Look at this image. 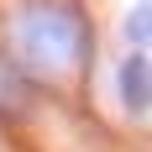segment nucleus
Returning a JSON list of instances; mask_svg holds the SVG:
<instances>
[{
	"label": "nucleus",
	"instance_id": "1",
	"mask_svg": "<svg viewBox=\"0 0 152 152\" xmlns=\"http://www.w3.org/2000/svg\"><path fill=\"white\" fill-rule=\"evenodd\" d=\"M11 37L16 53L42 74H68L89 63V21L63 0H26L11 16Z\"/></svg>",
	"mask_w": 152,
	"mask_h": 152
},
{
	"label": "nucleus",
	"instance_id": "2",
	"mask_svg": "<svg viewBox=\"0 0 152 152\" xmlns=\"http://www.w3.org/2000/svg\"><path fill=\"white\" fill-rule=\"evenodd\" d=\"M115 89H121V105L131 110V115H147L152 110V63H147V53H131V58L121 63Z\"/></svg>",
	"mask_w": 152,
	"mask_h": 152
},
{
	"label": "nucleus",
	"instance_id": "3",
	"mask_svg": "<svg viewBox=\"0 0 152 152\" xmlns=\"http://www.w3.org/2000/svg\"><path fill=\"white\" fill-rule=\"evenodd\" d=\"M121 31H126V42H131V47H142V53H147V47H152V0H142V5H131V11H126Z\"/></svg>",
	"mask_w": 152,
	"mask_h": 152
}]
</instances>
